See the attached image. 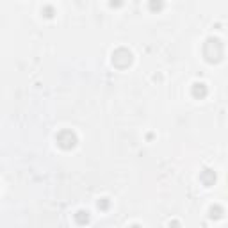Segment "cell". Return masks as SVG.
I'll list each match as a JSON object with an SVG mask.
<instances>
[{
	"label": "cell",
	"instance_id": "6da1fadb",
	"mask_svg": "<svg viewBox=\"0 0 228 228\" xmlns=\"http://www.w3.org/2000/svg\"><path fill=\"white\" fill-rule=\"evenodd\" d=\"M205 93H207V89H205V86H203V84H194V95L203 96Z\"/></svg>",
	"mask_w": 228,
	"mask_h": 228
}]
</instances>
